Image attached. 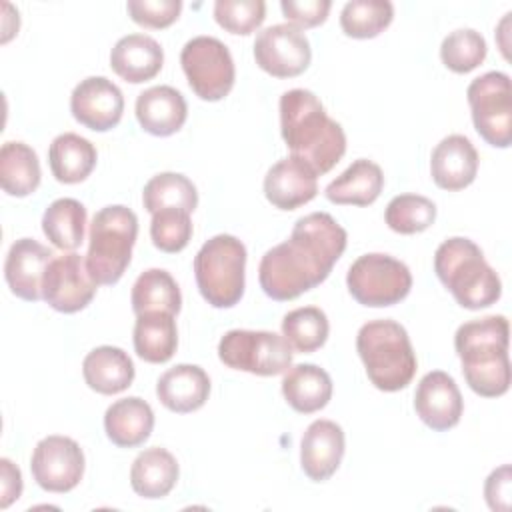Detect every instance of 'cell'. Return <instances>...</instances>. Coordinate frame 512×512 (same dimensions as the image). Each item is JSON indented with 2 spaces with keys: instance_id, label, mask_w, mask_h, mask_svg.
I'll return each mask as SVG.
<instances>
[{
  "instance_id": "52a82bcc",
  "label": "cell",
  "mask_w": 512,
  "mask_h": 512,
  "mask_svg": "<svg viewBox=\"0 0 512 512\" xmlns=\"http://www.w3.org/2000/svg\"><path fill=\"white\" fill-rule=\"evenodd\" d=\"M246 246L232 234H216L194 256L202 298L214 308H232L244 294Z\"/></svg>"
},
{
  "instance_id": "9c48e42d",
  "label": "cell",
  "mask_w": 512,
  "mask_h": 512,
  "mask_svg": "<svg viewBox=\"0 0 512 512\" xmlns=\"http://www.w3.org/2000/svg\"><path fill=\"white\" fill-rule=\"evenodd\" d=\"M292 346L268 330H228L218 342V358L234 370L276 376L292 366Z\"/></svg>"
},
{
  "instance_id": "d590c367",
  "label": "cell",
  "mask_w": 512,
  "mask_h": 512,
  "mask_svg": "<svg viewBox=\"0 0 512 512\" xmlns=\"http://www.w3.org/2000/svg\"><path fill=\"white\" fill-rule=\"evenodd\" d=\"M394 6L388 0H352L340 12V28L346 36L366 40L390 26Z\"/></svg>"
},
{
  "instance_id": "7c38bea8",
  "label": "cell",
  "mask_w": 512,
  "mask_h": 512,
  "mask_svg": "<svg viewBox=\"0 0 512 512\" xmlns=\"http://www.w3.org/2000/svg\"><path fill=\"white\" fill-rule=\"evenodd\" d=\"M30 470L42 490L64 494L76 488L84 476V452L68 436H46L32 452Z\"/></svg>"
},
{
  "instance_id": "5b68a950",
  "label": "cell",
  "mask_w": 512,
  "mask_h": 512,
  "mask_svg": "<svg viewBox=\"0 0 512 512\" xmlns=\"http://www.w3.org/2000/svg\"><path fill=\"white\" fill-rule=\"evenodd\" d=\"M356 350L368 380L382 392L406 388L416 374V354L408 332L394 320H370L356 336Z\"/></svg>"
},
{
  "instance_id": "b9f144b4",
  "label": "cell",
  "mask_w": 512,
  "mask_h": 512,
  "mask_svg": "<svg viewBox=\"0 0 512 512\" xmlns=\"http://www.w3.org/2000/svg\"><path fill=\"white\" fill-rule=\"evenodd\" d=\"M282 14L288 24L298 28H314L322 24L332 8L330 0H282Z\"/></svg>"
},
{
  "instance_id": "83f0119b",
  "label": "cell",
  "mask_w": 512,
  "mask_h": 512,
  "mask_svg": "<svg viewBox=\"0 0 512 512\" xmlns=\"http://www.w3.org/2000/svg\"><path fill=\"white\" fill-rule=\"evenodd\" d=\"M284 400L300 414L322 410L332 398V378L316 364H296L282 378Z\"/></svg>"
},
{
  "instance_id": "30bf717a",
  "label": "cell",
  "mask_w": 512,
  "mask_h": 512,
  "mask_svg": "<svg viewBox=\"0 0 512 512\" xmlns=\"http://www.w3.org/2000/svg\"><path fill=\"white\" fill-rule=\"evenodd\" d=\"M180 64L194 94L218 102L230 94L236 78L228 46L214 36H194L180 52Z\"/></svg>"
},
{
  "instance_id": "2e32d148",
  "label": "cell",
  "mask_w": 512,
  "mask_h": 512,
  "mask_svg": "<svg viewBox=\"0 0 512 512\" xmlns=\"http://www.w3.org/2000/svg\"><path fill=\"white\" fill-rule=\"evenodd\" d=\"M414 410L432 430L444 432L454 428L464 412L462 394L454 378L442 370H432L416 386Z\"/></svg>"
},
{
  "instance_id": "ee69618b",
  "label": "cell",
  "mask_w": 512,
  "mask_h": 512,
  "mask_svg": "<svg viewBox=\"0 0 512 512\" xmlns=\"http://www.w3.org/2000/svg\"><path fill=\"white\" fill-rule=\"evenodd\" d=\"M22 494V474L20 468L8 460H0V508L6 510Z\"/></svg>"
},
{
  "instance_id": "4dcf8cb0",
  "label": "cell",
  "mask_w": 512,
  "mask_h": 512,
  "mask_svg": "<svg viewBox=\"0 0 512 512\" xmlns=\"http://www.w3.org/2000/svg\"><path fill=\"white\" fill-rule=\"evenodd\" d=\"M40 162L24 142H4L0 148V184L8 196L24 198L40 186Z\"/></svg>"
},
{
  "instance_id": "603a6c76",
  "label": "cell",
  "mask_w": 512,
  "mask_h": 512,
  "mask_svg": "<svg viewBox=\"0 0 512 512\" xmlns=\"http://www.w3.org/2000/svg\"><path fill=\"white\" fill-rule=\"evenodd\" d=\"M162 64V46L148 34L122 36L110 52L112 70L130 84L152 80L162 70Z\"/></svg>"
},
{
  "instance_id": "ab89813d",
  "label": "cell",
  "mask_w": 512,
  "mask_h": 512,
  "mask_svg": "<svg viewBox=\"0 0 512 512\" xmlns=\"http://www.w3.org/2000/svg\"><path fill=\"white\" fill-rule=\"evenodd\" d=\"M266 18L262 0H218L214 4V20L230 34H252Z\"/></svg>"
},
{
  "instance_id": "3957f363",
  "label": "cell",
  "mask_w": 512,
  "mask_h": 512,
  "mask_svg": "<svg viewBox=\"0 0 512 512\" xmlns=\"http://www.w3.org/2000/svg\"><path fill=\"white\" fill-rule=\"evenodd\" d=\"M508 320L502 314L464 322L454 334V348L470 390L498 398L510 388Z\"/></svg>"
},
{
  "instance_id": "9a60e30c",
  "label": "cell",
  "mask_w": 512,
  "mask_h": 512,
  "mask_svg": "<svg viewBox=\"0 0 512 512\" xmlns=\"http://www.w3.org/2000/svg\"><path fill=\"white\" fill-rule=\"evenodd\" d=\"M70 112L76 122L94 132L112 130L122 120V90L106 76H88L72 90Z\"/></svg>"
},
{
  "instance_id": "5bb4252c",
  "label": "cell",
  "mask_w": 512,
  "mask_h": 512,
  "mask_svg": "<svg viewBox=\"0 0 512 512\" xmlns=\"http://www.w3.org/2000/svg\"><path fill=\"white\" fill-rule=\"evenodd\" d=\"M96 286L86 268V258L68 252L50 260L42 280V298L56 312L74 314L92 302Z\"/></svg>"
},
{
  "instance_id": "f546056e",
  "label": "cell",
  "mask_w": 512,
  "mask_h": 512,
  "mask_svg": "<svg viewBox=\"0 0 512 512\" xmlns=\"http://www.w3.org/2000/svg\"><path fill=\"white\" fill-rule=\"evenodd\" d=\"M48 164L54 178L62 184H78L96 166V148L80 134L64 132L48 148Z\"/></svg>"
},
{
  "instance_id": "d6986e66",
  "label": "cell",
  "mask_w": 512,
  "mask_h": 512,
  "mask_svg": "<svg viewBox=\"0 0 512 512\" xmlns=\"http://www.w3.org/2000/svg\"><path fill=\"white\" fill-rule=\"evenodd\" d=\"M344 430L332 420H314L300 440V466L314 482H326L344 456Z\"/></svg>"
},
{
  "instance_id": "6da1fadb",
  "label": "cell",
  "mask_w": 512,
  "mask_h": 512,
  "mask_svg": "<svg viewBox=\"0 0 512 512\" xmlns=\"http://www.w3.org/2000/svg\"><path fill=\"white\" fill-rule=\"evenodd\" d=\"M346 230L328 214L312 212L296 220L286 242L270 248L258 266L264 294L286 302L322 284L344 254Z\"/></svg>"
},
{
  "instance_id": "60d3db41",
  "label": "cell",
  "mask_w": 512,
  "mask_h": 512,
  "mask_svg": "<svg viewBox=\"0 0 512 512\" xmlns=\"http://www.w3.org/2000/svg\"><path fill=\"white\" fill-rule=\"evenodd\" d=\"M130 18L144 28H168L182 10L180 0H130L126 4Z\"/></svg>"
},
{
  "instance_id": "e0dca14e",
  "label": "cell",
  "mask_w": 512,
  "mask_h": 512,
  "mask_svg": "<svg viewBox=\"0 0 512 512\" xmlns=\"http://www.w3.org/2000/svg\"><path fill=\"white\" fill-rule=\"evenodd\" d=\"M52 258L54 252L34 238L16 240L4 262V278L10 292L28 302L40 300L44 272Z\"/></svg>"
},
{
  "instance_id": "ac0fdd59",
  "label": "cell",
  "mask_w": 512,
  "mask_h": 512,
  "mask_svg": "<svg viewBox=\"0 0 512 512\" xmlns=\"http://www.w3.org/2000/svg\"><path fill=\"white\" fill-rule=\"evenodd\" d=\"M318 194V174L302 160H278L264 176V196L278 210H296Z\"/></svg>"
},
{
  "instance_id": "d6a6232c",
  "label": "cell",
  "mask_w": 512,
  "mask_h": 512,
  "mask_svg": "<svg viewBox=\"0 0 512 512\" xmlns=\"http://www.w3.org/2000/svg\"><path fill=\"white\" fill-rule=\"evenodd\" d=\"M84 228L86 208L74 198H58L42 214V232L60 250H76L84 240Z\"/></svg>"
},
{
  "instance_id": "7402d4cb",
  "label": "cell",
  "mask_w": 512,
  "mask_h": 512,
  "mask_svg": "<svg viewBox=\"0 0 512 512\" xmlns=\"http://www.w3.org/2000/svg\"><path fill=\"white\" fill-rule=\"evenodd\" d=\"M186 116V100L172 86H152L136 98V120L152 136H172L184 126Z\"/></svg>"
},
{
  "instance_id": "74e56055",
  "label": "cell",
  "mask_w": 512,
  "mask_h": 512,
  "mask_svg": "<svg viewBox=\"0 0 512 512\" xmlns=\"http://www.w3.org/2000/svg\"><path fill=\"white\" fill-rule=\"evenodd\" d=\"M486 40L472 28L450 32L440 44V58L444 66L456 74H466L478 68L486 58Z\"/></svg>"
},
{
  "instance_id": "1f68e13d",
  "label": "cell",
  "mask_w": 512,
  "mask_h": 512,
  "mask_svg": "<svg viewBox=\"0 0 512 512\" xmlns=\"http://www.w3.org/2000/svg\"><path fill=\"white\" fill-rule=\"evenodd\" d=\"M130 302L136 316L154 310L170 312L176 316L182 306V294L170 272L162 268H150L136 278Z\"/></svg>"
},
{
  "instance_id": "7bdbcfd3",
  "label": "cell",
  "mask_w": 512,
  "mask_h": 512,
  "mask_svg": "<svg viewBox=\"0 0 512 512\" xmlns=\"http://www.w3.org/2000/svg\"><path fill=\"white\" fill-rule=\"evenodd\" d=\"M510 466L496 468L484 484V496L494 512H506L510 508Z\"/></svg>"
},
{
  "instance_id": "7a4b0ae2",
  "label": "cell",
  "mask_w": 512,
  "mask_h": 512,
  "mask_svg": "<svg viewBox=\"0 0 512 512\" xmlns=\"http://www.w3.org/2000/svg\"><path fill=\"white\" fill-rule=\"evenodd\" d=\"M280 132L290 156L306 162L318 176L330 172L346 152V134L314 92L292 88L280 96Z\"/></svg>"
},
{
  "instance_id": "f1b7e54d",
  "label": "cell",
  "mask_w": 512,
  "mask_h": 512,
  "mask_svg": "<svg viewBox=\"0 0 512 512\" xmlns=\"http://www.w3.org/2000/svg\"><path fill=\"white\" fill-rule=\"evenodd\" d=\"M134 350L150 364L168 362L178 348V330L174 314L170 312H144L136 316L134 324Z\"/></svg>"
},
{
  "instance_id": "cb8c5ba5",
  "label": "cell",
  "mask_w": 512,
  "mask_h": 512,
  "mask_svg": "<svg viewBox=\"0 0 512 512\" xmlns=\"http://www.w3.org/2000/svg\"><path fill=\"white\" fill-rule=\"evenodd\" d=\"M154 428V412L150 404L138 396L120 398L106 408L104 430L118 448H136L144 444Z\"/></svg>"
},
{
  "instance_id": "ba28073f",
  "label": "cell",
  "mask_w": 512,
  "mask_h": 512,
  "mask_svg": "<svg viewBox=\"0 0 512 512\" xmlns=\"http://www.w3.org/2000/svg\"><path fill=\"white\" fill-rule=\"evenodd\" d=\"M346 286L358 304L384 308L394 306L408 296L412 274L404 262L388 254L372 252L352 262L346 274Z\"/></svg>"
},
{
  "instance_id": "8d00e7d4",
  "label": "cell",
  "mask_w": 512,
  "mask_h": 512,
  "mask_svg": "<svg viewBox=\"0 0 512 512\" xmlns=\"http://www.w3.org/2000/svg\"><path fill=\"white\" fill-rule=\"evenodd\" d=\"M384 220L398 234H418L434 224L436 204L420 194H400L388 202Z\"/></svg>"
},
{
  "instance_id": "44dd1931",
  "label": "cell",
  "mask_w": 512,
  "mask_h": 512,
  "mask_svg": "<svg viewBox=\"0 0 512 512\" xmlns=\"http://www.w3.org/2000/svg\"><path fill=\"white\" fill-rule=\"evenodd\" d=\"M210 394V378L196 364H176L156 382V396L164 408L188 414L202 408Z\"/></svg>"
},
{
  "instance_id": "f35d334b",
  "label": "cell",
  "mask_w": 512,
  "mask_h": 512,
  "mask_svg": "<svg viewBox=\"0 0 512 512\" xmlns=\"http://www.w3.org/2000/svg\"><path fill=\"white\" fill-rule=\"evenodd\" d=\"M150 238L162 252L176 254L184 250L192 238L190 212L180 208H162L152 214Z\"/></svg>"
},
{
  "instance_id": "d4e9b609",
  "label": "cell",
  "mask_w": 512,
  "mask_h": 512,
  "mask_svg": "<svg viewBox=\"0 0 512 512\" xmlns=\"http://www.w3.org/2000/svg\"><path fill=\"white\" fill-rule=\"evenodd\" d=\"M86 384L98 394H120L134 380V362L118 346H98L82 362Z\"/></svg>"
},
{
  "instance_id": "8992f818",
  "label": "cell",
  "mask_w": 512,
  "mask_h": 512,
  "mask_svg": "<svg viewBox=\"0 0 512 512\" xmlns=\"http://www.w3.org/2000/svg\"><path fill=\"white\" fill-rule=\"evenodd\" d=\"M138 236L136 214L112 204L98 210L90 224L86 268L98 286L116 284L126 272Z\"/></svg>"
},
{
  "instance_id": "e575fe53",
  "label": "cell",
  "mask_w": 512,
  "mask_h": 512,
  "mask_svg": "<svg viewBox=\"0 0 512 512\" xmlns=\"http://www.w3.org/2000/svg\"><path fill=\"white\" fill-rule=\"evenodd\" d=\"M330 332L324 310L316 306H302L290 310L282 320V336L288 340L292 350L310 354L324 346Z\"/></svg>"
},
{
  "instance_id": "277c9868",
  "label": "cell",
  "mask_w": 512,
  "mask_h": 512,
  "mask_svg": "<svg viewBox=\"0 0 512 512\" xmlns=\"http://www.w3.org/2000/svg\"><path fill=\"white\" fill-rule=\"evenodd\" d=\"M434 272L454 300L468 310L492 306L502 294L498 274L470 238L454 236L444 240L434 254Z\"/></svg>"
},
{
  "instance_id": "836d02e7",
  "label": "cell",
  "mask_w": 512,
  "mask_h": 512,
  "mask_svg": "<svg viewBox=\"0 0 512 512\" xmlns=\"http://www.w3.org/2000/svg\"><path fill=\"white\" fill-rule=\"evenodd\" d=\"M142 204L150 214L162 208H180L186 212H194L198 206V192L192 180L184 174L160 172L144 184Z\"/></svg>"
},
{
  "instance_id": "8fae6325",
  "label": "cell",
  "mask_w": 512,
  "mask_h": 512,
  "mask_svg": "<svg viewBox=\"0 0 512 512\" xmlns=\"http://www.w3.org/2000/svg\"><path fill=\"white\" fill-rule=\"evenodd\" d=\"M476 132L494 148H508L512 142V94L510 76L486 72L474 78L466 90Z\"/></svg>"
},
{
  "instance_id": "484cf974",
  "label": "cell",
  "mask_w": 512,
  "mask_h": 512,
  "mask_svg": "<svg viewBox=\"0 0 512 512\" xmlns=\"http://www.w3.org/2000/svg\"><path fill=\"white\" fill-rule=\"evenodd\" d=\"M384 188L382 168L366 158L354 160L340 176H336L324 190L332 204L340 206H368Z\"/></svg>"
},
{
  "instance_id": "4316f807",
  "label": "cell",
  "mask_w": 512,
  "mask_h": 512,
  "mask_svg": "<svg viewBox=\"0 0 512 512\" xmlns=\"http://www.w3.org/2000/svg\"><path fill=\"white\" fill-rule=\"evenodd\" d=\"M178 462L176 458L160 446L142 450L130 468L132 490L148 500L164 498L178 482Z\"/></svg>"
},
{
  "instance_id": "ffe728a7",
  "label": "cell",
  "mask_w": 512,
  "mask_h": 512,
  "mask_svg": "<svg viewBox=\"0 0 512 512\" xmlns=\"http://www.w3.org/2000/svg\"><path fill=\"white\" fill-rule=\"evenodd\" d=\"M478 172V152L462 134L442 138L430 156V174L438 188L456 192L470 186Z\"/></svg>"
},
{
  "instance_id": "4fadbf2b",
  "label": "cell",
  "mask_w": 512,
  "mask_h": 512,
  "mask_svg": "<svg viewBox=\"0 0 512 512\" xmlns=\"http://www.w3.org/2000/svg\"><path fill=\"white\" fill-rule=\"evenodd\" d=\"M254 60L274 78H294L308 68L312 50L298 26L274 24L256 34Z\"/></svg>"
}]
</instances>
